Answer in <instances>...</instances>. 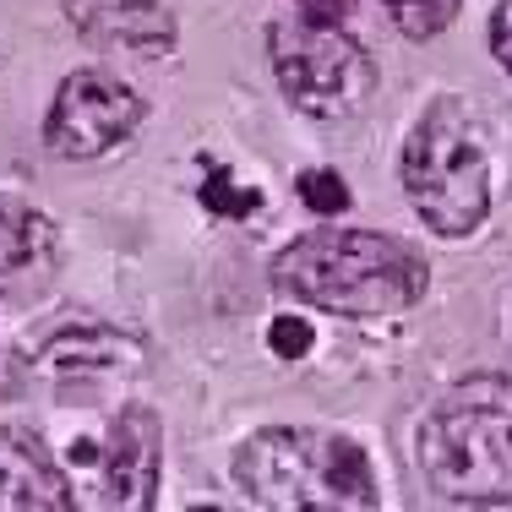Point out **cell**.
Here are the masks:
<instances>
[{
	"instance_id": "6da1fadb",
	"label": "cell",
	"mask_w": 512,
	"mask_h": 512,
	"mask_svg": "<svg viewBox=\"0 0 512 512\" xmlns=\"http://www.w3.org/2000/svg\"><path fill=\"white\" fill-rule=\"evenodd\" d=\"M273 284L306 306L371 322L420 306L425 262L404 240L376 229H311L273 256Z\"/></svg>"
},
{
	"instance_id": "7a4b0ae2",
	"label": "cell",
	"mask_w": 512,
	"mask_h": 512,
	"mask_svg": "<svg viewBox=\"0 0 512 512\" xmlns=\"http://www.w3.org/2000/svg\"><path fill=\"white\" fill-rule=\"evenodd\" d=\"M414 463L442 502H512V376H463L414 425Z\"/></svg>"
},
{
	"instance_id": "3957f363",
	"label": "cell",
	"mask_w": 512,
	"mask_h": 512,
	"mask_svg": "<svg viewBox=\"0 0 512 512\" xmlns=\"http://www.w3.org/2000/svg\"><path fill=\"white\" fill-rule=\"evenodd\" d=\"M235 480L273 512H371L376 474L360 442L311 425H267L235 447Z\"/></svg>"
},
{
	"instance_id": "277c9868",
	"label": "cell",
	"mask_w": 512,
	"mask_h": 512,
	"mask_svg": "<svg viewBox=\"0 0 512 512\" xmlns=\"http://www.w3.org/2000/svg\"><path fill=\"white\" fill-rule=\"evenodd\" d=\"M404 191L420 224L442 240L474 235L491 213V164H485L480 120L453 93H442L414 120L404 148Z\"/></svg>"
},
{
	"instance_id": "5b68a950",
	"label": "cell",
	"mask_w": 512,
	"mask_h": 512,
	"mask_svg": "<svg viewBox=\"0 0 512 512\" xmlns=\"http://www.w3.org/2000/svg\"><path fill=\"white\" fill-rule=\"evenodd\" d=\"M267 50H273L278 88L289 93V104L316 120H344L376 93V60L338 22H273Z\"/></svg>"
},
{
	"instance_id": "8992f818",
	"label": "cell",
	"mask_w": 512,
	"mask_h": 512,
	"mask_svg": "<svg viewBox=\"0 0 512 512\" xmlns=\"http://www.w3.org/2000/svg\"><path fill=\"white\" fill-rule=\"evenodd\" d=\"M142 115H148V99L131 82L109 71H71L44 115V142L55 158H99L115 142H126L142 126Z\"/></svg>"
},
{
	"instance_id": "52a82bcc",
	"label": "cell",
	"mask_w": 512,
	"mask_h": 512,
	"mask_svg": "<svg viewBox=\"0 0 512 512\" xmlns=\"http://www.w3.org/2000/svg\"><path fill=\"white\" fill-rule=\"evenodd\" d=\"M99 474H104V502L109 507H131L148 512L158 502V474H164V425L148 404H126L109 420L104 453H99Z\"/></svg>"
},
{
	"instance_id": "ba28073f",
	"label": "cell",
	"mask_w": 512,
	"mask_h": 512,
	"mask_svg": "<svg viewBox=\"0 0 512 512\" xmlns=\"http://www.w3.org/2000/svg\"><path fill=\"white\" fill-rule=\"evenodd\" d=\"M60 235L50 213L0 191V300H33L55 284Z\"/></svg>"
},
{
	"instance_id": "9c48e42d",
	"label": "cell",
	"mask_w": 512,
	"mask_h": 512,
	"mask_svg": "<svg viewBox=\"0 0 512 512\" xmlns=\"http://www.w3.org/2000/svg\"><path fill=\"white\" fill-rule=\"evenodd\" d=\"M60 11L88 44L126 50L137 60L175 55V17L164 0H66Z\"/></svg>"
},
{
	"instance_id": "30bf717a",
	"label": "cell",
	"mask_w": 512,
	"mask_h": 512,
	"mask_svg": "<svg viewBox=\"0 0 512 512\" xmlns=\"http://www.w3.org/2000/svg\"><path fill=\"white\" fill-rule=\"evenodd\" d=\"M0 507L11 512H66L77 507L71 480L60 474L50 447L28 425H0Z\"/></svg>"
},
{
	"instance_id": "8fae6325",
	"label": "cell",
	"mask_w": 512,
	"mask_h": 512,
	"mask_svg": "<svg viewBox=\"0 0 512 512\" xmlns=\"http://www.w3.org/2000/svg\"><path fill=\"white\" fill-rule=\"evenodd\" d=\"M33 365H44V371H137L142 365V344L137 338H120L109 333V327H66V333H55L50 344L33 355Z\"/></svg>"
},
{
	"instance_id": "7c38bea8",
	"label": "cell",
	"mask_w": 512,
	"mask_h": 512,
	"mask_svg": "<svg viewBox=\"0 0 512 512\" xmlns=\"http://www.w3.org/2000/svg\"><path fill=\"white\" fill-rule=\"evenodd\" d=\"M387 17H393L398 33H409V39H431V33H442L447 22L458 17L463 0H382Z\"/></svg>"
},
{
	"instance_id": "4fadbf2b",
	"label": "cell",
	"mask_w": 512,
	"mask_h": 512,
	"mask_svg": "<svg viewBox=\"0 0 512 512\" xmlns=\"http://www.w3.org/2000/svg\"><path fill=\"white\" fill-rule=\"evenodd\" d=\"M202 207L207 213H218V218H246L262 207V197L246 186H235V175H229L224 164H207V180H202Z\"/></svg>"
},
{
	"instance_id": "5bb4252c",
	"label": "cell",
	"mask_w": 512,
	"mask_h": 512,
	"mask_svg": "<svg viewBox=\"0 0 512 512\" xmlns=\"http://www.w3.org/2000/svg\"><path fill=\"white\" fill-rule=\"evenodd\" d=\"M300 202H306L311 213H322V218L344 213V207H349L344 175H338V169H306V175H300Z\"/></svg>"
},
{
	"instance_id": "9a60e30c",
	"label": "cell",
	"mask_w": 512,
	"mask_h": 512,
	"mask_svg": "<svg viewBox=\"0 0 512 512\" xmlns=\"http://www.w3.org/2000/svg\"><path fill=\"white\" fill-rule=\"evenodd\" d=\"M316 344L311 322L306 316H273V327H267V349H273L278 360H306Z\"/></svg>"
},
{
	"instance_id": "2e32d148",
	"label": "cell",
	"mask_w": 512,
	"mask_h": 512,
	"mask_svg": "<svg viewBox=\"0 0 512 512\" xmlns=\"http://www.w3.org/2000/svg\"><path fill=\"white\" fill-rule=\"evenodd\" d=\"M491 55H496V66L512 77V0H502V6L491 11Z\"/></svg>"
},
{
	"instance_id": "e0dca14e",
	"label": "cell",
	"mask_w": 512,
	"mask_h": 512,
	"mask_svg": "<svg viewBox=\"0 0 512 512\" xmlns=\"http://www.w3.org/2000/svg\"><path fill=\"white\" fill-rule=\"evenodd\" d=\"M22 382H28V360H22L17 349H6V344H0V398H11Z\"/></svg>"
},
{
	"instance_id": "ac0fdd59",
	"label": "cell",
	"mask_w": 512,
	"mask_h": 512,
	"mask_svg": "<svg viewBox=\"0 0 512 512\" xmlns=\"http://www.w3.org/2000/svg\"><path fill=\"white\" fill-rule=\"evenodd\" d=\"M344 11H349V0H300V17H311V22H344Z\"/></svg>"
}]
</instances>
